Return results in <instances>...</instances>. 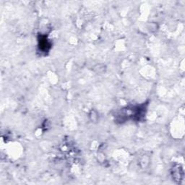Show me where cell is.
<instances>
[{
	"mask_svg": "<svg viewBox=\"0 0 185 185\" xmlns=\"http://www.w3.org/2000/svg\"><path fill=\"white\" fill-rule=\"evenodd\" d=\"M181 168L179 167V166H178V167L176 168H173V177L174 178L175 180H179V181H181L182 180V176L183 175V172H182L181 173L180 172V170H181Z\"/></svg>",
	"mask_w": 185,
	"mask_h": 185,
	"instance_id": "6da1fadb",
	"label": "cell"
}]
</instances>
